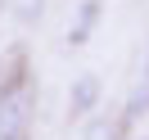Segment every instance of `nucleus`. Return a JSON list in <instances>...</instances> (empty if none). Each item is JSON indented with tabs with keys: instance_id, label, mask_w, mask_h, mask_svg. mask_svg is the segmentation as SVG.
I'll list each match as a JSON object with an SVG mask.
<instances>
[{
	"instance_id": "nucleus-1",
	"label": "nucleus",
	"mask_w": 149,
	"mask_h": 140,
	"mask_svg": "<svg viewBox=\"0 0 149 140\" xmlns=\"http://www.w3.org/2000/svg\"><path fill=\"white\" fill-rule=\"evenodd\" d=\"M0 140H32V86L23 68L0 81Z\"/></svg>"
},
{
	"instance_id": "nucleus-5",
	"label": "nucleus",
	"mask_w": 149,
	"mask_h": 140,
	"mask_svg": "<svg viewBox=\"0 0 149 140\" xmlns=\"http://www.w3.org/2000/svg\"><path fill=\"white\" fill-rule=\"evenodd\" d=\"M9 14L23 27H32V23H41V14H45V0H9Z\"/></svg>"
},
{
	"instance_id": "nucleus-3",
	"label": "nucleus",
	"mask_w": 149,
	"mask_h": 140,
	"mask_svg": "<svg viewBox=\"0 0 149 140\" xmlns=\"http://www.w3.org/2000/svg\"><path fill=\"white\" fill-rule=\"evenodd\" d=\"M122 127L127 122L113 118V113H91L81 122V140H122Z\"/></svg>"
},
{
	"instance_id": "nucleus-4",
	"label": "nucleus",
	"mask_w": 149,
	"mask_h": 140,
	"mask_svg": "<svg viewBox=\"0 0 149 140\" xmlns=\"http://www.w3.org/2000/svg\"><path fill=\"white\" fill-rule=\"evenodd\" d=\"M100 5L104 0H81L72 27H68V45H86V41H91V27H95V18H100Z\"/></svg>"
},
{
	"instance_id": "nucleus-2",
	"label": "nucleus",
	"mask_w": 149,
	"mask_h": 140,
	"mask_svg": "<svg viewBox=\"0 0 149 140\" xmlns=\"http://www.w3.org/2000/svg\"><path fill=\"white\" fill-rule=\"evenodd\" d=\"M104 100V81L100 72H77L68 81V118H91Z\"/></svg>"
},
{
	"instance_id": "nucleus-6",
	"label": "nucleus",
	"mask_w": 149,
	"mask_h": 140,
	"mask_svg": "<svg viewBox=\"0 0 149 140\" xmlns=\"http://www.w3.org/2000/svg\"><path fill=\"white\" fill-rule=\"evenodd\" d=\"M140 140H149V136H140Z\"/></svg>"
}]
</instances>
